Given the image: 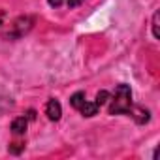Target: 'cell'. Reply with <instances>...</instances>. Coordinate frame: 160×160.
Listing matches in <instances>:
<instances>
[{
    "instance_id": "6",
    "label": "cell",
    "mask_w": 160,
    "mask_h": 160,
    "mask_svg": "<svg viewBox=\"0 0 160 160\" xmlns=\"http://www.w3.org/2000/svg\"><path fill=\"white\" fill-rule=\"evenodd\" d=\"M98 109H100V108H98L94 102H87V100H85V102L81 104V108H79L77 111L81 113L83 117H94V115L98 113Z\"/></svg>"
},
{
    "instance_id": "11",
    "label": "cell",
    "mask_w": 160,
    "mask_h": 160,
    "mask_svg": "<svg viewBox=\"0 0 160 160\" xmlns=\"http://www.w3.org/2000/svg\"><path fill=\"white\" fill-rule=\"evenodd\" d=\"M81 2H85V0H66V4H68V8H77Z\"/></svg>"
},
{
    "instance_id": "1",
    "label": "cell",
    "mask_w": 160,
    "mask_h": 160,
    "mask_svg": "<svg viewBox=\"0 0 160 160\" xmlns=\"http://www.w3.org/2000/svg\"><path fill=\"white\" fill-rule=\"evenodd\" d=\"M109 115H130L132 109V91L128 85L121 83L115 87L113 96H109Z\"/></svg>"
},
{
    "instance_id": "2",
    "label": "cell",
    "mask_w": 160,
    "mask_h": 160,
    "mask_svg": "<svg viewBox=\"0 0 160 160\" xmlns=\"http://www.w3.org/2000/svg\"><path fill=\"white\" fill-rule=\"evenodd\" d=\"M32 25H34V17H30V15L17 17V19L13 21L10 32H8V38H21V36H25V34L32 28Z\"/></svg>"
},
{
    "instance_id": "3",
    "label": "cell",
    "mask_w": 160,
    "mask_h": 160,
    "mask_svg": "<svg viewBox=\"0 0 160 160\" xmlns=\"http://www.w3.org/2000/svg\"><path fill=\"white\" fill-rule=\"evenodd\" d=\"M45 115H47L49 121H58V119H60V115H62V108H60L58 100L51 98V100L45 104Z\"/></svg>"
},
{
    "instance_id": "10",
    "label": "cell",
    "mask_w": 160,
    "mask_h": 160,
    "mask_svg": "<svg viewBox=\"0 0 160 160\" xmlns=\"http://www.w3.org/2000/svg\"><path fill=\"white\" fill-rule=\"evenodd\" d=\"M23 149H25L23 143H12V145H10V152H13V154H19Z\"/></svg>"
},
{
    "instance_id": "4",
    "label": "cell",
    "mask_w": 160,
    "mask_h": 160,
    "mask_svg": "<svg viewBox=\"0 0 160 160\" xmlns=\"http://www.w3.org/2000/svg\"><path fill=\"white\" fill-rule=\"evenodd\" d=\"M130 115L136 119V122L138 124H145V122H149V119H151V113L147 111V109H143L141 106H132V109H130Z\"/></svg>"
},
{
    "instance_id": "9",
    "label": "cell",
    "mask_w": 160,
    "mask_h": 160,
    "mask_svg": "<svg viewBox=\"0 0 160 160\" xmlns=\"http://www.w3.org/2000/svg\"><path fill=\"white\" fill-rule=\"evenodd\" d=\"M152 36L158 40L160 38V34H158V12L152 15Z\"/></svg>"
},
{
    "instance_id": "5",
    "label": "cell",
    "mask_w": 160,
    "mask_h": 160,
    "mask_svg": "<svg viewBox=\"0 0 160 160\" xmlns=\"http://www.w3.org/2000/svg\"><path fill=\"white\" fill-rule=\"evenodd\" d=\"M27 126H28L27 117H17V119H13V122H12V132H13L15 136H23V134L27 132Z\"/></svg>"
},
{
    "instance_id": "13",
    "label": "cell",
    "mask_w": 160,
    "mask_h": 160,
    "mask_svg": "<svg viewBox=\"0 0 160 160\" xmlns=\"http://www.w3.org/2000/svg\"><path fill=\"white\" fill-rule=\"evenodd\" d=\"M2 19H4V13H2V12H0V25H2Z\"/></svg>"
},
{
    "instance_id": "7",
    "label": "cell",
    "mask_w": 160,
    "mask_h": 160,
    "mask_svg": "<svg viewBox=\"0 0 160 160\" xmlns=\"http://www.w3.org/2000/svg\"><path fill=\"white\" fill-rule=\"evenodd\" d=\"M83 102H85V92H75V94L70 98V104H72V108H75V109L81 108Z\"/></svg>"
},
{
    "instance_id": "12",
    "label": "cell",
    "mask_w": 160,
    "mask_h": 160,
    "mask_svg": "<svg viewBox=\"0 0 160 160\" xmlns=\"http://www.w3.org/2000/svg\"><path fill=\"white\" fill-rule=\"evenodd\" d=\"M62 2H64V0H49V6H53V8H58Z\"/></svg>"
},
{
    "instance_id": "8",
    "label": "cell",
    "mask_w": 160,
    "mask_h": 160,
    "mask_svg": "<svg viewBox=\"0 0 160 160\" xmlns=\"http://www.w3.org/2000/svg\"><path fill=\"white\" fill-rule=\"evenodd\" d=\"M108 100H109V92H108V91H100V92L96 94V100H94V104L100 108V106L108 104Z\"/></svg>"
}]
</instances>
